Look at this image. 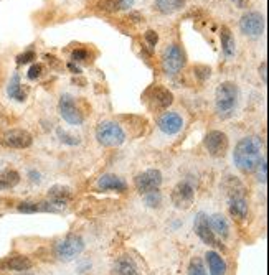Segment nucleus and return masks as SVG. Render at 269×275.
Returning <instances> with one entry per match:
<instances>
[{
	"label": "nucleus",
	"instance_id": "1",
	"mask_svg": "<svg viewBox=\"0 0 269 275\" xmlns=\"http://www.w3.org/2000/svg\"><path fill=\"white\" fill-rule=\"evenodd\" d=\"M263 160V142L258 137L241 138L235 147L233 161L241 171L251 173L260 166Z\"/></svg>",
	"mask_w": 269,
	"mask_h": 275
},
{
	"label": "nucleus",
	"instance_id": "2",
	"mask_svg": "<svg viewBox=\"0 0 269 275\" xmlns=\"http://www.w3.org/2000/svg\"><path fill=\"white\" fill-rule=\"evenodd\" d=\"M96 138L104 147H119L121 143H124L126 134L119 124L106 121L101 122L96 129Z\"/></svg>",
	"mask_w": 269,
	"mask_h": 275
},
{
	"label": "nucleus",
	"instance_id": "3",
	"mask_svg": "<svg viewBox=\"0 0 269 275\" xmlns=\"http://www.w3.org/2000/svg\"><path fill=\"white\" fill-rule=\"evenodd\" d=\"M83 249H84V241L81 239V236L69 234L55 246V256L63 262H69L81 254Z\"/></svg>",
	"mask_w": 269,
	"mask_h": 275
},
{
	"label": "nucleus",
	"instance_id": "4",
	"mask_svg": "<svg viewBox=\"0 0 269 275\" xmlns=\"http://www.w3.org/2000/svg\"><path fill=\"white\" fill-rule=\"evenodd\" d=\"M215 102H217V109L220 112H230L236 107V102H238V88H236L235 83L227 81V83H222L217 88V93H215Z\"/></svg>",
	"mask_w": 269,
	"mask_h": 275
},
{
	"label": "nucleus",
	"instance_id": "5",
	"mask_svg": "<svg viewBox=\"0 0 269 275\" xmlns=\"http://www.w3.org/2000/svg\"><path fill=\"white\" fill-rule=\"evenodd\" d=\"M185 66V55L180 46L170 45L162 55V68L167 74H177Z\"/></svg>",
	"mask_w": 269,
	"mask_h": 275
},
{
	"label": "nucleus",
	"instance_id": "6",
	"mask_svg": "<svg viewBox=\"0 0 269 275\" xmlns=\"http://www.w3.org/2000/svg\"><path fill=\"white\" fill-rule=\"evenodd\" d=\"M60 114L61 117L66 121L68 124H73V126H81L84 121V116L81 109L76 106V101H74L73 96L69 94H63L60 98Z\"/></svg>",
	"mask_w": 269,
	"mask_h": 275
},
{
	"label": "nucleus",
	"instance_id": "7",
	"mask_svg": "<svg viewBox=\"0 0 269 275\" xmlns=\"http://www.w3.org/2000/svg\"><path fill=\"white\" fill-rule=\"evenodd\" d=\"M134 185L141 195L159 190V186L162 185V173L159 170H145L134 178Z\"/></svg>",
	"mask_w": 269,
	"mask_h": 275
},
{
	"label": "nucleus",
	"instance_id": "8",
	"mask_svg": "<svg viewBox=\"0 0 269 275\" xmlns=\"http://www.w3.org/2000/svg\"><path fill=\"white\" fill-rule=\"evenodd\" d=\"M172 203L179 209H188L192 206L193 198H195V190H193L190 181H180L174 190H172Z\"/></svg>",
	"mask_w": 269,
	"mask_h": 275
},
{
	"label": "nucleus",
	"instance_id": "9",
	"mask_svg": "<svg viewBox=\"0 0 269 275\" xmlns=\"http://www.w3.org/2000/svg\"><path fill=\"white\" fill-rule=\"evenodd\" d=\"M205 148L212 157H223L228 150V137L222 131H212L205 136Z\"/></svg>",
	"mask_w": 269,
	"mask_h": 275
},
{
	"label": "nucleus",
	"instance_id": "10",
	"mask_svg": "<svg viewBox=\"0 0 269 275\" xmlns=\"http://www.w3.org/2000/svg\"><path fill=\"white\" fill-rule=\"evenodd\" d=\"M193 229H195L197 236L200 237V239L205 242L207 246L210 247H222L220 244V241L217 239V236L210 228V221H208V216L205 213H198L197 218H195V223H193Z\"/></svg>",
	"mask_w": 269,
	"mask_h": 275
},
{
	"label": "nucleus",
	"instance_id": "11",
	"mask_svg": "<svg viewBox=\"0 0 269 275\" xmlns=\"http://www.w3.org/2000/svg\"><path fill=\"white\" fill-rule=\"evenodd\" d=\"M240 28L245 35L260 36L265 31V17L260 12H248L240 20Z\"/></svg>",
	"mask_w": 269,
	"mask_h": 275
},
{
	"label": "nucleus",
	"instance_id": "12",
	"mask_svg": "<svg viewBox=\"0 0 269 275\" xmlns=\"http://www.w3.org/2000/svg\"><path fill=\"white\" fill-rule=\"evenodd\" d=\"M147 102L152 109H167L174 102V94L162 86H154L147 91Z\"/></svg>",
	"mask_w": 269,
	"mask_h": 275
},
{
	"label": "nucleus",
	"instance_id": "13",
	"mask_svg": "<svg viewBox=\"0 0 269 275\" xmlns=\"http://www.w3.org/2000/svg\"><path fill=\"white\" fill-rule=\"evenodd\" d=\"M31 142H33L31 136L21 129H12V131L5 132L2 137V143L10 148H28Z\"/></svg>",
	"mask_w": 269,
	"mask_h": 275
},
{
	"label": "nucleus",
	"instance_id": "14",
	"mask_svg": "<svg viewBox=\"0 0 269 275\" xmlns=\"http://www.w3.org/2000/svg\"><path fill=\"white\" fill-rule=\"evenodd\" d=\"M184 127V119L177 112H165V114L159 119V129L167 136H174L179 134Z\"/></svg>",
	"mask_w": 269,
	"mask_h": 275
},
{
	"label": "nucleus",
	"instance_id": "15",
	"mask_svg": "<svg viewBox=\"0 0 269 275\" xmlns=\"http://www.w3.org/2000/svg\"><path fill=\"white\" fill-rule=\"evenodd\" d=\"M96 186L99 188V190L103 191H117V193H124L127 190V185L126 181L122 180V178H119L117 175H103L98 180V183H96Z\"/></svg>",
	"mask_w": 269,
	"mask_h": 275
},
{
	"label": "nucleus",
	"instance_id": "16",
	"mask_svg": "<svg viewBox=\"0 0 269 275\" xmlns=\"http://www.w3.org/2000/svg\"><path fill=\"white\" fill-rule=\"evenodd\" d=\"M71 198H73V191L68 186L56 185L50 188V191H48V199H50L51 204H56V206H63V204L69 203Z\"/></svg>",
	"mask_w": 269,
	"mask_h": 275
},
{
	"label": "nucleus",
	"instance_id": "17",
	"mask_svg": "<svg viewBox=\"0 0 269 275\" xmlns=\"http://www.w3.org/2000/svg\"><path fill=\"white\" fill-rule=\"evenodd\" d=\"M207 264L210 275H225L227 274V262L223 261V257L215 251L207 252Z\"/></svg>",
	"mask_w": 269,
	"mask_h": 275
},
{
	"label": "nucleus",
	"instance_id": "18",
	"mask_svg": "<svg viewBox=\"0 0 269 275\" xmlns=\"http://www.w3.org/2000/svg\"><path fill=\"white\" fill-rule=\"evenodd\" d=\"M0 267L5 269V271L23 272V271H28L31 267V261L28 257H23V256H13V257H8L7 261L0 262Z\"/></svg>",
	"mask_w": 269,
	"mask_h": 275
},
{
	"label": "nucleus",
	"instance_id": "19",
	"mask_svg": "<svg viewBox=\"0 0 269 275\" xmlns=\"http://www.w3.org/2000/svg\"><path fill=\"white\" fill-rule=\"evenodd\" d=\"M230 213L231 216L243 221L248 216V203L243 196H231L230 199Z\"/></svg>",
	"mask_w": 269,
	"mask_h": 275
},
{
	"label": "nucleus",
	"instance_id": "20",
	"mask_svg": "<svg viewBox=\"0 0 269 275\" xmlns=\"http://www.w3.org/2000/svg\"><path fill=\"white\" fill-rule=\"evenodd\" d=\"M210 221V228L215 234H218L222 239H227L230 236V226H228V221L225 219L222 214H213L212 218H208Z\"/></svg>",
	"mask_w": 269,
	"mask_h": 275
},
{
	"label": "nucleus",
	"instance_id": "21",
	"mask_svg": "<svg viewBox=\"0 0 269 275\" xmlns=\"http://www.w3.org/2000/svg\"><path fill=\"white\" fill-rule=\"evenodd\" d=\"M134 0H99L98 2V7L104 12H109V13H114V12H119V10H126L129 7H132Z\"/></svg>",
	"mask_w": 269,
	"mask_h": 275
},
{
	"label": "nucleus",
	"instance_id": "22",
	"mask_svg": "<svg viewBox=\"0 0 269 275\" xmlns=\"http://www.w3.org/2000/svg\"><path fill=\"white\" fill-rule=\"evenodd\" d=\"M187 0H155L154 7L155 10H159L160 13H174L177 10H180L185 5Z\"/></svg>",
	"mask_w": 269,
	"mask_h": 275
},
{
	"label": "nucleus",
	"instance_id": "23",
	"mask_svg": "<svg viewBox=\"0 0 269 275\" xmlns=\"http://www.w3.org/2000/svg\"><path fill=\"white\" fill-rule=\"evenodd\" d=\"M116 271H117V275H139L136 262L129 256L119 257V261L116 264Z\"/></svg>",
	"mask_w": 269,
	"mask_h": 275
},
{
	"label": "nucleus",
	"instance_id": "24",
	"mask_svg": "<svg viewBox=\"0 0 269 275\" xmlns=\"http://www.w3.org/2000/svg\"><path fill=\"white\" fill-rule=\"evenodd\" d=\"M220 40H222V48H223L225 55L233 56L235 50H236V43H235V38H233V35H231L228 26H222V30H220Z\"/></svg>",
	"mask_w": 269,
	"mask_h": 275
},
{
	"label": "nucleus",
	"instance_id": "25",
	"mask_svg": "<svg viewBox=\"0 0 269 275\" xmlns=\"http://www.w3.org/2000/svg\"><path fill=\"white\" fill-rule=\"evenodd\" d=\"M18 181H20L18 171H15V170L0 171V191H2V190H10V188L17 186Z\"/></svg>",
	"mask_w": 269,
	"mask_h": 275
},
{
	"label": "nucleus",
	"instance_id": "26",
	"mask_svg": "<svg viewBox=\"0 0 269 275\" xmlns=\"http://www.w3.org/2000/svg\"><path fill=\"white\" fill-rule=\"evenodd\" d=\"M18 211L20 213H40V211H56L55 208L51 206V203H31V201H25L18 204Z\"/></svg>",
	"mask_w": 269,
	"mask_h": 275
},
{
	"label": "nucleus",
	"instance_id": "27",
	"mask_svg": "<svg viewBox=\"0 0 269 275\" xmlns=\"http://www.w3.org/2000/svg\"><path fill=\"white\" fill-rule=\"evenodd\" d=\"M8 96L15 101H25L26 99V91L23 89V86L20 84V78L15 74V76L12 78V81H10L8 84V89H7Z\"/></svg>",
	"mask_w": 269,
	"mask_h": 275
},
{
	"label": "nucleus",
	"instance_id": "28",
	"mask_svg": "<svg viewBox=\"0 0 269 275\" xmlns=\"http://www.w3.org/2000/svg\"><path fill=\"white\" fill-rule=\"evenodd\" d=\"M188 275H207V269L200 257H193L188 266Z\"/></svg>",
	"mask_w": 269,
	"mask_h": 275
},
{
	"label": "nucleus",
	"instance_id": "29",
	"mask_svg": "<svg viewBox=\"0 0 269 275\" xmlns=\"http://www.w3.org/2000/svg\"><path fill=\"white\" fill-rule=\"evenodd\" d=\"M162 203V195L159 190H154L150 193H145V204H149L150 208H157Z\"/></svg>",
	"mask_w": 269,
	"mask_h": 275
},
{
	"label": "nucleus",
	"instance_id": "30",
	"mask_svg": "<svg viewBox=\"0 0 269 275\" xmlns=\"http://www.w3.org/2000/svg\"><path fill=\"white\" fill-rule=\"evenodd\" d=\"M193 73H195V76L200 81H205L207 78H210V74H212V69L208 66H195L193 68Z\"/></svg>",
	"mask_w": 269,
	"mask_h": 275
},
{
	"label": "nucleus",
	"instance_id": "31",
	"mask_svg": "<svg viewBox=\"0 0 269 275\" xmlns=\"http://www.w3.org/2000/svg\"><path fill=\"white\" fill-rule=\"evenodd\" d=\"M41 74H43V64H40V63L33 64V66L28 69V79H31V81L38 79Z\"/></svg>",
	"mask_w": 269,
	"mask_h": 275
},
{
	"label": "nucleus",
	"instance_id": "32",
	"mask_svg": "<svg viewBox=\"0 0 269 275\" xmlns=\"http://www.w3.org/2000/svg\"><path fill=\"white\" fill-rule=\"evenodd\" d=\"M35 58H36L35 51L28 50V51L21 53V55H18V56H17V63H18V64H26V63H30L31 59H35Z\"/></svg>",
	"mask_w": 269,
	"mask_h": 275
},
{
	"label": "nucleus",
	"instance_id": "33",
	"mask_svg": "<svg viewBox=\"0 0 269 275\" xmlns=\"http://www.w3.org/2000/svg\"><path fill=\"white\" fill-rule=\"evenodd\" d=\"M145 41L149 43V46H155L157 45V41H159V35H157V31H154V30H147L145 31Z\"/></svg>",
	"mask_w": 269,
	"mask_h": 275
},
{
	"label": "nucleus",
	"instance_id": "34",
	"mask_svg": "<svg viewBox=\"0 0 269 275\" xmlns=\"http://www.w3.org/2000/svg\"><path fill=\"white\" fill-rule=\"evenodd\" d=\"M45 59H46V63L50 64V66H51L53 69H63V63H61L56 56H53V55H45Z\"/></svg>",
	"mask_w": 269,
	"mask_h": 275
},
{
	"label": "nucleus",
	"instance_id": "35",
	"mask_svg": "<svg viewBox=\"0 0 269 275\" xmlns=\"http://www.w3.org/2000/svg\"><path fill=\"white\" fill-rule=\"evenodd\" d=\"M71 58H73V61H86V59H88V51L86 50H74L71 53Z\"/></svg>",
	"mask_w": 269,
	"mask_h": 275
},
{
	"label": "nucleus",
	"instance_id": "36",
	"mask_svg": "<svg viewBox=\"0 0 269 275\" xmlns=\"http://www.w3.org/2000/svg\"><path fill=\"white\" fill-rule=\"evenodd\" d=\"M260 74H261V78H263V83H268V63L265 61L261 64V68H260Z\"/></svg>",
	"mask_w": 269,
	"mask_h": 275
},
{
	"label": "nucleus",
	"instance_id": "37",
	"mask_svg": "<svg viewBox=\"0 0 269 275\" xmlns=\"http://www.w3.org/2000/svg\"><path fill=\"white\" fill-rule=\"evenodd\" d=\"M233 2L238 5L240 8H246L248 7V3H250V0H233Z\"/></svg>",
	"mask_w": 269,
	"mask_h": 275
},
{
	"label": "nucleus",
	"instance_id": "38",
	"mask_svg": "<svg viewBox=\"0 0 269 275\" xmlns=\"http://www.w3.org/2000/svg\"><path fill=\"white\" fill-rule=\"evenodd\" d=\"M68 68H69V69H71V71H73L74 74H79V73H81V69H79L78 66H74V64H73V63H69V64H68Z\"/></svg>",
	"mask_w": 269,
	"mask_h": 275
},
{
	"label": "nucleus",
	"instance_id": "39",
	"mask_svg": "<svg viewBox=\"0 0 269 275\" xmlns=\"http://www.w3.org/2000/svg\"><path fill=\"white\" fill-rule=\"evenodd\" d=\"M25 275H28V274H25Z\"/></svg>",
	"mask_w": 269,
	"mask_h": 275
}]
</instances>
